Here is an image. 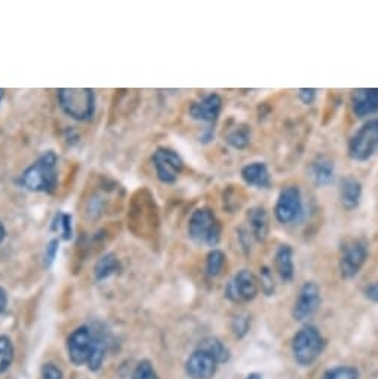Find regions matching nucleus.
I'll return each mask as SVG.
<instances>
[{"mask_svg":"<svg viewBox=\"0 0 378 379\" xmlns=\"http://www.w3.org/2000/svg\"><path fill=\"white\" fill-rule=\"evenodd\" d=\"M19 185L28 192L53 194L58 185V155L45 151L19 176Z\"/></svg>","mask_w":378,"mask_h":379,"instance_id":"nucleus-1","label":"nucleus"},{"mask_svg":"<svg viewBox=\"0 0 378 379\" xmlns=\"http://www.w3.org/2000/svg\"><path fill=\"white\" fill-rule=\"evenodd\" d=\"M57 100L60 109L75 121H89L96 113V94L89 88H62Z\"/></svg>","mask_w":378,"mask_h":379,"instance_id":"nucleus-2","label":"nucleus"},{"mask_svg":"<svg viewBox=\"0 0 378 379\" xmlns=\"http://www.w3.org/2000/svg\"><path fill=\"white\" fill-rule=\"evenodd\" d=\"M188 234L189 238L198 246L216 247L221 241L222 226L210 208L201 207L197 208L189 217Z\"/></svg>","mask_w":378,"mask_h":379,"instance_id":"nucleus-3","label":"nucleus"},{"mask_svg":"<svg viewBox=\"0 0 378 379\" xmlns=\"http://www.w3.org/2000/svg\"><path fill=\"white\" fill-rule=\"evenodd\" d=\"M325 341L321 335L319 329L316 326H304L301 331L294 336L292 341V353L295 362L301 366H310L323 353Z\"/></svg>","mask_w":378,"mask_h":379,"instance_id":"nucleus-4","label":"nucleus"},{"mask_svg":"<svg viewBox=\"0 0 378 379\" xmlns=\"http://www.w3.org/2000/svg\"><path fill=\"white\" fill-rule=\"evenodd\" d=\"M378 152V118L368 121L357 129L349 142V155L353 161L365 163Z\"/></svg>","mask_w":378,"mask_h":379,"instance_id":"nucleus-5","label":"nucleus"},{"mask_svg":"<svg viewBox=\"0 0 378 379\" xmlns=\"http://www.w3.org/2000/svg\"><path fill=\"white\" fill-rule=\"evenodd\" d=\"M304 204L300 187L291 185L282 189L274 207V216L282 225H292L301 221Z\"/></svg>","mask_w":378,"mask_h":379,"instance_id":"nucleus-6","label":"nucleus"},{"mask_svg":"<svg viewBox=\"0 0 378 379\" xmlns=\"http://www.w3.org/2000/svg\"><path fill=\"white\" fill-rule=\"evenodd\" d=\"M368 259V243L363 238H350L344 241L340 255V272L343 278H353Z\"/></svg>","mask_w":378,"mask_h":379,"instance_id":"nucleus-7","label":"nucleus"},{"mask_svg":"<svg viewBox=\"0 0 378 379\" xmlns=\"http://www.w3.org/2000/svg\"><path fill=\"white\" fill-rule=\"evenodd\" d=\"M156 178L164 185H173L183 169V159L176 151L158 147L152 155Z\"/></svg>","mask_w":378,"mask_h":379,"instance_id":"nucleus-8","label":"nucleus"},{"mask_svg":"<svg viewBox=\"0 0 378 379\" xmlns=\"http://www.w3.org/2000/svg\"><path fill=\"white\" fill-rule=\"evenodd\" d=\"M258 290H260V286H258L256 277L249 269H242L228 283L225 295L233 302H249L256 297Z\"/></svg>","mask_w":378,"mask_h":379,"instance_id":"nucleus-9","label":"nucleus"},{"mask_svg":"<svg viewBox=\"0 0 378 379\" xmlns=\"http://www.w3.org/2000/svg\"><path fill=\"white\" fill-rule=\"evenodd\" d=\"M322 304L321 288L314 281H307L303 284L300 293L294 305V317L298 322L308 320Z\"/></svg>","mask_w":378,"mask_h":379,"instance_id":"nucleus-10","label":"nucleus"},{"mask_svg":"<svg viewBox=\"0 0 378 379\" xmlns=\"http://www.w3.org/2000/svg\"><path fill=\"white\" fill-rule=\"evenodd\" d=\"M94 332L88 326H81L75 329L67 338V353L71 362L76 366L87 363L89 351H91Z\"/></svg>","mask_w":378,"mask_h":379,"instance_id":"nucleus-11","label":"nucleus"},{"mask_svg":"<svg viewBox=\"0 0 378 379\" xmlns=\"http://www.w3.org/2000/svg\"><path fill=\"white\" fill-rule=\"evenodd\" d=\"M222 111V98L216 93L206 94L201 98H198L189 107V115L198 122L213 124L217 121L219 115Z\"/></svg>","mask_w":378,"mask_h":379,"instance_id":"nucleus-12","label":"nucleus"},{"mask_svg":"<svg viewBox=\"0 0 378 379\" xmlns=\"http://www.w3.org/2000/svg\"><path fill=\"white\" fill-rule=\"evenodd\" d=\"M217 362L215 358L200 350V348H197V350L189 355V358L186 360V373L189 378L192 379H210L213 378V375L217 371Z\"/></svg>","mask_w":378,"mask_h":379,"instance_id":"nucleus-13","label":"nucleus"},{"mask_svg":"<svg viewBox=\"0 0 378 379\" xmlns=\"http://www.w3.org/2000/svg\"><path fill=\"white\" fill-rule=\"evenodd\" d=\"M353 112L356 116L365 118L378 112V88L356 89L352 95Z\"/></svg>","mask_w":378,"mask_h":379,"instance_id":"nucleus-14","label":"nucleus"},{"mask_svg":"<svg viewBox=\"0 0 378 379\" xmlns=\"http://www.w3.org/2000/svg\"><path fill=\"white\" fill-rule=\"evenodd\" d=\"M247 222H249V234L256 241H264L270 231V221H268V214L264 207H253L247 214Z\"/></svg>","mask_w":378,"mask_h":379,"instance_id":"nucleus-15","label":"nucleus"},{"mask_svg":"<svg viewBox=\"0 0 378 379\" xmlns=\"http://www.w3.org/2000/svg\"><path fill=\"white\" fill-rule=\"evenodd\" d=\"M335 167L330 158L319 156L312 163L308 168V176L316 186H326L334 181Z\"/></svg>","mask_w":378,"mask_h":379,"instance_id":"nucleus-16","label":"nucleus"},{"mask_svg":"<svg viewBox=\"0 0 378 379\" xmlns=\"http://www.w3.org/2000/svg\"><path fill=\"white\" fill-rule=\"evenodd\" d=\"M242 177L246 185L253 186L258 189H265L271 183L270 172L264 163H252L243 167Z\"/></svg>","mask_w":378,"mask_h":379,"instance_id":"nucleus-17","label":"nucleus"},{"mask_svg":"<svg viewBox=\"0 0 378 379\" xmlns=\"http://www.w3.org/2000/svg\"><path fill=\"white\" fill-rule=\"evenodd\" d=\"M340 199L345 210H354L362 199V185L354 177H345L340 187Z\"/></svg>","mask_w":378,"mask_h":379,"instance_id":"nucleus-18","label":"nucleus"},{"mask_svg":"<svg viewBox=\"0 0 378 379\" xmlns=\"http://www.w3.org/2000/svg\"><path fill=\"white\" fill-rule=\"evenodd\" d=\"M276 269L283 281H291L295 275L294 253L291 246L283 244L276 252Z\"/></svg>","mask_w":378,"mask_h":379,"instance_id":"nucleus-19","label":"nucleus"},{"mask_svg":"<svg viewBox=\"0 0 378 379\" xmlns=\"http://www.w3.org/2000/svg\"><path fill=\"white\" fill-rule=\"evenodd\" d=\"M119 269H121V264H119L116 256L112 253H107L103 257L98 259L96 266H94L96 280L103 281V280H106V278L116 274Z\"/></svg>","mask_w":378,"mask_h":379,"instance_id":"nucleus-20","label":"nucleus"},{"mask_svg":"<svg viewBox=\"0 0 378 379\" xmlns=\"http://www.w3.org/2000/svg\"><path fill=\"white\" fill-rule=\"evenodd\" d=\"M105 355H106V341H105V338L100 333H94L93 335L91 351H89L88 360H87L89 371L97 372L98 369L102 367L103 362H105Z\"/></svg>","mask_w":378,"mask_h":379,"instance_id":"nucleus-21","label":"nucleus"},{"mask_svg":"<svg viewBox=\"0 0 378 379\" xmlns=\"http://www.w3.org/2000/svg\"><path fill=\"white\" fill-rule=\"evenodd\" d=\"M198 348L210 354L217 363H225L228 358H230V351H228V348L216 338L203 339L200 345H198Z\"/></svg>","mask_w":378,"mask_h":379,"instance_id":"nucleus-22","label":"nucleus"},{"mask_svg":"<svg viewBox=\"0 0 378 379\" xmlns=\"http://www.w3.org/2000/svg\"><path fill=\"white\" fill-rule=\"evenodd\" d=\"M72 214L58 213L53 221V231L58 234V238L63 241H71L73 238V223Z\"/></svg>","mask_w":378,"mask_h":379,"instance_id":"nucleus-23","label":"nucleus"},{"mask_svg":"<svg viewBox=\"0 0 378 379\" xmlns=\"http://www.w3.org/2000/svg\"><path fill=\"white\" fill-rule=\"evenodd\" d=\"M225 255L221 250H212L207 256L206 261V272L210 278H216L222 272V268L225 265Z\"/></svg>","mask_w":378,"mask_h":379,"instance_id":"nucleus-24","label":"nucleus"},{"mask_svg":"<svg viewBox=\"0 0 378 379\" xmlns=\"http://www.w3.org/2000/svg\"><path fill=\"white\" fill-rule=\"evenodd\" d=\"M14 360L12 341L8 336H0V373L6 372Z\"/></svg>","mask_w":378,"mask_h":379,"instance_id":"nucleus-25","label":"nucleus"},{"mask_svg":"<svg viewBox=\"0 0 378 379\" xmlns=\"http://www.w3.org/2000/svg\"><path fill=\"white\" fill-rule=\"evenodd\" d=\"M225 140L234 149H244L251 142V134H249L247 127H238L226 134Z\"/></svg>","mask_w":378,"mask_h":379,"instance_id":"nucleus-26","label":"nucleus"},{"mask_svg":"<svg viewBox=\"0 0 378 379\" xmlns=\"http://www.w3.org/2000/svg\"><path fill=\"white\" fill-rule=\"evenodd\" d=\"M323 379H359V373H357V371L353 367L340 366L332 369L330 372H326Z\"/></svg>","mask_w":378,"mask_h":379,"instance_id":"nucleus-27","label":"nucleus"},{"mask_svg":"<svg viewBox=\"0 0 378 379\" xmlns=\"http://www.w3.org/2000/svg\"><path fill=\"white\" fill-rule=\"evenodd\" d=\"M132 379H160V378H158L154 366L147 360H143L134 369Z\"/></svg>","mask_w":378,"mask_h":379,"instance_id":"nucleus-28","label":"nucleus"},{"mask_svg":"<svg viewBox=\"0 0 378 379\" xmlns=\"http://www.w3.org/2000/svg\"><path fill=\"white\" fill-rule=\"evenodd\" d=\"M60 248V238H53L45 248V266H51L55 261Z\"/></svg>","mask_w":378,"mask_h":379,"instance_id":"nucleus-29","label":"nucleus"},{"mask_svg":"<svg viewBox=\"0 0 378 379\" xmlns=\"http://www.w3.org/2000/svg\"><path fill=\"white\" fill-rule=\"evenodd\" d=\"M42 379H63L62 369L53 363H48L42 367Z\"/></svg>","mask_w":378,"mask_h":379,"instance_id":"nucleus-30","label":"nucleus"},{"mask_svg":"<svg viewBox=\"0 0 378 379\" xmlns=\"http://www.w3.org/2000/svg\"><path fill=\"white\" fill-rule=\"evenodd\" d=\"M261 287L264 288V292L270 295L274 290V280L271 272L268 271L267 268H264L261 271Z\"/></svg>","mask_w":378,"mask_h":379,"instance_id":"nucleus-31","label":"nucleus"},{"mask_svg":"<svg viewBox=\"0 0 378 379\" xmlns=\"http://www.w3.org/2000/svg\"><path fill=\"white\" fill-rule=\"evenodd\" d=\"M300 98L301 102L305 104L313 103V100L316 98V89H300Z\"/></svg>","mask_w":378,"mask_h":379,"instance_id":"nucleus-32","label":"nucleus"},{"mask_svg":"<svg viewBox=\"0 0 378 379\" xmlns=\"http://www.w3.org/2000/svg\"><path fill=\"white\" fill-rule=\"evenodd\" d=\"M237 326H235V333H246L247 332V318H237Z\"/></svg>","mask_w":378,"mask_h":379,"instance_id":"nucleus-33","label":"nucleus"},{"mask_svg":"<svg viewBox=\"0 0 378 379\" xmlns=\"http://www.w3.org/2000/svg\"><path fill=\"white\" fill-rule=\"evenodd\" d=\"M8 305V295L5 292V288L0 287V314H2Z\"/></svg>","mask_w":378,"mask_h":379,"instance_id":"nucleus-34","label":"nucleus"},{"mask_svg":"<svg viewBox=\"0 0 378 379\" xmlns=\"http://www.w3.org/2000/svg\"><path fill=\"white\" fill-rule=\"evenodd\" d=\"M366 295H368V297L372 299V301H377V302H378V283H377V284H372L370 288H368Z\"/></svg>","mask_w":378,"mask_h":379,"instance_id":"nucleus-35","label":"nucleus"},{"mask_svg":"<svg viewBox=\"0 0 378 379\" xmlns=\"http://www.w3.org/2000/svg\"><path fill=\"white\" fill-rule=\"evenodd\" d=\"M5 237H6V229H5L3 223H2V222H0V244H2V243H3V239H5Z\"/></svg>","mask_w":378,"mask_h":379,"instance_id":"nucleus-36","label":"nucleus"},{"mask_svg":"<svg viewBox=\"0 0 378 379\" xmlns=\"http://www.w3.org/2000/svg\"><path fill=\"white\" fill-rule=\"evenodd\" d=\"M246 379H262L261 375H258V373H252V375H249Z\"/></svg>","mask_w":378,"mask_h":379,"instance_id":"nucleus-37","label":"nucleus"},{"mask_svg":"<svg viewBox=\"0 0 378 379\" xmlns=\"http://www.w3.org/2000/svg\"><path fill=\"white\" fill-rule=\"evenodd\" d=\"M3 98H5V89L0 88V103L3 102Z\"/></svg>","mask_w":378,"mask_h":379,"instance_id":"nucleus-38","label":"nucleus"}]
</instances>
